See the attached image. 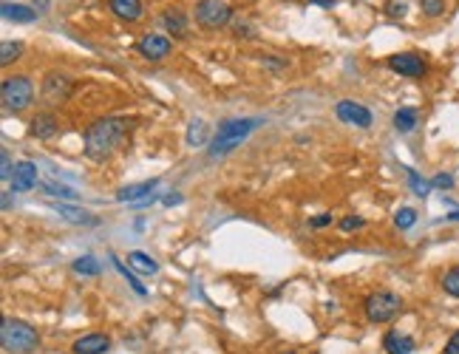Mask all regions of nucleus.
<instances>
[{"mask_svg": "<svg viewBox=\"0 0 459 354\" xmlns=\"http://www.w3.org/2000/svg\"><path fill=\"white\" fill-rule=\"evenodd\" d=\"M125 133H128L125 116H102L94 125H88V130L83 136V154L91 162H102L122 145Z\"/></svg>", "mask_w": 459, "mask_h": 354, "instance_id": "nucleus-1", "label": "nucleus"}, {"mask_svg": "<svg viewBox=\"0 0 459 354\" xmlns=\"http://www.w3.org/2000/svg\"><path fill=\"white\" fill-rule=\"evenodd\" d=\"M261 125H264V119H247V116H230V119H224L215 128V136L210 139L207 156L210 159H218V156L230 154L233 148H239L253 130H258Z\"/></svg>", "mask_w": 459, "mask_h": 354, "instance_id": "nucleus-2", "label": "nucleus"}, {"mask_svg": "<svg viewBox=\"0 0 459 354\" xmlns=\"http://www.w3.org/2000/svg\"><path fill=\"white\" fill-rule=\"evenodd\" d=\"M0 343L9 354H29L37 348L40 334L34 326H29L26 320H15V318H4L0 323Z\"/></svg>", "mask_w": 459, "mask_h": 354, "instance_id": "nucleus-3", "label": "nucleus"}, {"mask_svg": "<svg viewBox=\"0 0 459 354\" xmlns=\"http://www.w3.org/2000/svg\"><path fill=\"white\" fill-rule=\"evenodd\" d=\"M400 309H403V298L394 292H386V290L371 292L363 301V315L368 323H389L392 318L400 315Z\"/></svg>", "mask_w": 459, "mask_h": 354, "instance_id": "nucleus-4", "label": "nucleus"}, {"mask_svg": "<svg viewBox=\"0 0 459 354\" xmlns=\"http://www.w3.org/2000/svg\"><path fill=\"white\" fill-rule=\"evenodd\" d=\"M0 100H4L6 114H20L34 102V83L29 77H9L0 88Z\"/></svg>", "mask_w": 459, "mask_h": 354, "instance_id": "nucleus-5", "label": "nucleus"}, {"mask_svg": "<svg viewBox=\"0 0 459 354\" xmlns=\"http://www.w3.org/2000/svg\"><path fill=\"white\" fill-rule=\"evenodd\" d=\"M71 94H74V80L65 74V71H48V74L43 77L40 100H43L48 108H57V105L68 102Z\"/></svg>", "mask_w": 459, "mask_h": 354, "instance_id": "nucleus-6", "label": "nucleus"}, {"mask_svg": "<svg viewBox=\"0 0 459 354\" xmlns=\"http://www.w3.org/2000/svg\"><path fill=\"white\" fill-rule=\"evenodd\" d=\"M233 20V9H230L227 0H199L196 6V23L201 29H224Z\"/></svg>", "mask_w": 459, "mask_h": 354, "instance_id": "nucleus-7", "label": "nucleus"}, {"mask_svg": "<svg viewBox=\"0 0 459 354\" xmlns=\"http://www.w3.org/2000/svg\"><path fill=\"white\" fill-rule=\"evenodd\" d=\"M389 68L400 77H408V80H417V77H425L428 74V62L417 54V51H400V54H392L389 57Z\"/></svg>", "mask_w": 459, "mask_h": 354, "instance_id": "nucleus-8", "label": "nucleus"}, {"mask_svg": "<svg viewBox=\"0 0 459 354\" xmlns=\"http://www.w3.org/2000/svg\"><path fill=\"white\" fill-rule=\"evenodd\" d=\"M335 116H338L340 122H346V125H354V128H368V125L374 122L371 111H368L366 105L354 102V100H343V102H338V105H335Z\"/></svg>", "mask_w": 459, "mask_h": 354, "instance_id": "nucleus-9", "label": "nucleus"}, {"mask_svg": "<svg viewBox=\"0 0 459 354\" xmlns=\"http://www.w3.org/2000/svg\"><path fill=\"white\" fill-rule=\"evenodd\" d=\"M139 54L145 57V60H150V62H157V60H165L171 51H173V43L165 37V34H145L142 40H139Z\"/></svg>", "mask_w": 459, "mask_h": 354, "instance_id": "nucleus-10", "label": "nucleus"}, {"mask_svg": "<svg viewBox=\"0 0 459 354\" xmlns=\"http://www.w3.org/2000/svg\"><path fill=\"white\" fill-rule=\"evenodd\" d=\"M51 210L57 212L60 219H65L68 224H86V227H97L100 224V219L94 216V212H88L86 207H76V204L57 201V204H51Z\"/></svg>", "mask_w": 459, "mask_h": 354, "instance_id": "nucleus-11", "label": "nucleus"}, {"mask_svg": "<svg viewBox=\"0 0 459 354\" xmlns=\"http://www.w3.org/2000/svg\"><path fill=\"white\" fill-rule=\"evenodd\" d=\"M111 348V337L102 334V332H91V334H83V337H76L71 351L74 354H105Z\"/></svg>", "mask_w": 459, "mask_h": 354, "instance_id": "nucleus-12", "label": "nucleus"}, {"mask_svg": "<svg viewBox=\"0 0 459 354\" xmlns=\"http://www.w3.org/2000/svg\"><path fill=\"white\" fill-rule=\"evenodd\" d=\"M29 130H32L34 139H40V142H51V139H57V133H60V122H57L54 114L43 111V114H37V116L32 119Z\"/></svg>", "mask_w": 459, "mask_h": 354, "instance_id": "nucleus-13", "label": "nucleus"}, {"mask_svg": "<svg viewBox=\"0 0 459 354\" xmlns=\"http://www.w3.org/2000/svg\"><path fill=\"white\" fill-rule=\"evenodd\" d=\"M37 184V165L34 162H18L15 165V173H12V190H18V193H26V190H32Z\"/></svg>", "mask_w": 459, "mask_h": 354, "instance_id": "nucleus-14", "label": "nucleus"}, {"mask_svg": "<svg viewBox=\"0 0 459 354\" xmlns=\"http://www.w3.org/2000/svg\"><path fill=\"white\" fill-rule=\"evenodd\" d=\"M108 9L125 20V23H133L142 18V0H108Z\"/></svg>", "mask_w": 459, "mask_h": 354, "instance_id": "nucleus-15", "label": "nucleus"}, {"mask_svg": "<svg viewBox=\"0 0 459 354\" xmlns=\"http://www.w3.org/2000/svg\"><path fill=\"white\" fill-rule=\"evenodd\" d=\"M382 348L386 354H411L414 351V340L408 334H400V332H386L382 334Z\"/></svg>", "mask_w": 459, "mask_h": 354, "instance_id": "nucleus-16", "label": "nucleus"}, {"mask_svg": "<svg viewBox=\"0 0 459 354\" xmlns=\"http://www.w3.org/2000/svg\"><path fill=\"white\" fill-rule=\"evenodd\" d=\"M159 179H147V182H139V184H131V187H119L117 190V201H139V198H147L153 190H157Z\"/></svg>", "mask_w": 459, "mask_h": 354, "instance_id": "nucleus-17", "label": "nucleus"}, {"mask_svg": "<svg viewBox=\"0 0 459 354\" xmlns=\"http://www.w3.org/2000/svg\"><path fill=\"white\" fill-rule=\"evenodd\" d=\"M162 26L168 29V34H173V40L187 37V18H185L182 9H168L162 15Z\"/></svg>", "mask_w": 459, "mask_h": 354, "instance_id": "nucleus-18", "label": "nucleus"}, {"mask_svg": "<svg viewBox=\"0 0 459 354\" xmlns=\"http://www.w3.org/2000/svg\"><path fill=\"white\" fill-rule=\"evenodd\" d=\"M187 145L190 148H201V145H210V128H207V122L204 119H193L190 125H187Z\"/></svg>", "mask_w": 459, "mask_h": 354, "instance_id": "nucleus-19", "label": "nucleus"}, {"mask_svg": "<svg viewBox=\"0 0 459 354\" xmlns=\"http://www.w3.org/2000/svg\"><path fill=\"white\" fill-rule=\"evenodd\" d=\"M0 15H4L6 20H15V23H34L37 20V9L32 6H20V4H4V9H0Z\"/></svg>", "mask_w": 459, "mask_h": 354, "instance_id": "nucleus-20", "label": "nucleus"}, {"mask_svg": "<svg viewBox=\"0 0 459 354\" xmlns=\"http://www.w3.org/2000/svg\"><path fill=\"white\" fill-rule=\"evenodd\" d=\"M71 269H74L76 275H83V278H97V275L102 272V264H100V258H97V255L86 252L83 258H76V261L71 264Z\"/></svg>", "mask_w": 459, "mask_h": 354, "instance_id": "nucleus-21", "label": "nucleus"}, {"mask_svg": "<svg viewBox=\"0 0 459 354\" xmlns=\"http://www.w3.org/2000/svg\"><path fill=\"white\" fill-rule=\"evenodd\" d=\"M417 122H420V111L417 108H400L397 114H394V128L400 130V133H411L414 128H417Z\"/></svg>", "mask_w": 459, "mask_h": 354, "instance_id": "nucleus-22", "label": "nucleus"}, {"mask_svg": "<svg viewBox=\"0 0 459 354\" xmlns=\"http://www.w3.org/2000/svg\"><path fill=\"white\" fill-rule=\"evenodd\" d=\"M439 287H442V292H445V295L459 298V266H451V269H445V272H442V278H439Z\"/></svg>", "mask_w": 459, "mask_h": 354, "instance_id": "nucleus-23", "label": "nucleus"}, {"mask_svg": "<svg viewBox=\"0 0 459 354\" xmlns=\"http://www.w3.org/2000/svg\"><path fill=\"white\" fill-rule=\"evenodd\" d=\"M40 190L46 196H54V198H68V201H76L80 198V193H76L74 187H65V184H57V182H43Z\"/></svg>", "mask_w": 459, "mask_h": 354, "instance_id": "nucleus-24", "label": "nucleus"}, {"mask_svg": "<svg viewBox=\"0 0 459 354\" xmlns=\"http://www.w3.org/2000/svg\"><path fill=\"white\" fill-rule=\"evenodd\" d=\"M128 264H133L139 272H145V275H153V272H159V264L153 261L150 255H145V252H128Z\"/></svg>", "mask_w": 459, "mask_h": 354, "instance_id": "nucleus-25", "label": "nucleus"}, {"mask_svg": "<svg viewBox=\"0 0 459 354\" xmlns=\"http://www.w3.org/2000/svg\"><path fill=\"white\" fill-rule=\"evenodd\" d=\"M20 54H23L20 40H4V46H0V65H12L15 60H20Z\"/></svg>", "mask_w": 459, "mask_h": 354, "instance_id": "nucleus-26", "label": "nucleus"}, {"mask_svg": "<svg viewBox=\"0 0 459 354\" xmlns=\"http://www.w3.org/2000/svg\"><path fill=\"white\" fill-rule=\"evenodd\" d=\"M406 176H408V184H411V190H414L417 196H423V198H425V196L431 193V187H434V184H431V182H425V179H423V176H420L414 168H406Z\"/></svg>", "mask_w": 459, "mask_h": 354, "instance_id": "nucleus-27", "label": "nucleus"}, {"mask_svg": "<svg viewBox=\"0 0 459 354\" xmlns=\"http://www.w3.org/2000/svg\"><path fill=\"white\" fill-rule=\"evenodd\" d=\"M417 224V210L414 207H400L397 216H394V227L397 230H411Z\"/></svg>", "mask_w": 459, "mask_h": 354, "instance_id": "nucleus-28", "label": "nucleus"}, {"mask_svg": "<svg viewBox=\"0 0 459 354\" xmlns=\"http://www.w3.org/2000/svg\"><path fill=\"white\" fill-rule=\"evenodd\" d=\"M111 264H114V266H117V269H119V275H122V278H125V280H128V283H131V290H133V292H136V295H139V298H145V295H147V292H145V287H142V283H139V280H136V275H133V272H131V269H125V266H122V261H119V258H117V255H114V258H111Z\"/></svg>", "mask_w": 459, "mask_h": 354, "instance_id": "nucleus-29", "label": "nucleus"}, {"mask_svg": "<svg viewBox=\"0 0 459 354\" xmlns=\"http://www.w3.org/2000/svg\"><path fill=\"white\" fill-rule=\"evenodd\" d=\"M420 9L425 18H439L445 15V0H420Z\"/></svg>", "mask_w": 459, "mask_h": 354, "instance_id": "nucleus-30", "label": "nucleus"}, {"mask_svg": "<svg viewBox=\"0 0 459 354\" xmlns=\"http://www.w3.org/2000/svg\"><path fill=\"white\" fill-rule=\"evenodd\" d=\"M363 224H366V222H363L360 216H346V219H340L338 227H340V233H357Z\"/></svg>", "mask_w": 459, "mask_h": 354, "instance_id": "nucleus-31", "label": "nucleus"}, {"mask_svg": "<svg viewBox=\"0 0 459 354\" xmlns=\"http://www.w3.org/2000/svg\"><path fill=\"white\" fill-rule=\"evenodd\" d=\"M386 12H389V18H406L408 6L403 4V0H392V4L386 6Z\"/></svg>", "mask_w": 459, "mask_h": 354, "instance_id": "nucleus-32", "label": "nucleus"}, {"mask_svg": "<svg viewBox=\"0 0 459 354\" xmlns=\"http://www.w3.org/2000/svg\"><path fill=\"white\" fill-rule=\"evenodd\" d=\"M12 156H9V151H4V165H0V176H4V182H12Z\"/></svg>", "mask_w": 459, "mask_h": 354, "instance_id": "nucleus-33", "label": "nucleus"}, {"mask_svg": "<svg viewBox=\"0 0 459 354\" xmlns=\"http://www.w3.org/2000/svg\"><path fill=\"white\" fill-rule=\"evenodd\" d=\"M431 184H434V187H439V190H451V187H453V176L439 173V176H434V179H431Z\"/></svg>", "mask_w": 459, "mask_h": 354, "instance_id": "nucleus-34", "label": "nucleus"}, {"mask_svg": "<svg viewBox=\"0 0 459 354\" xmlns=\"http://www.w3.org/2000/svg\"><path fill=\"white\" fill-rule=\"evenodd\" d=\"M445 354H459V332H453L445 343Z\"/></svg>", "mask_w": 459, "mask_h": 354, "instance_id": "nucleus-35", "label": "nucleus"}, {"mask_svg": "<svg viewBox=\"0 0 459 354\" xmlns=\"http://www.w3.org/2000/svg\"><path fill=\"white\" fill-rule=\"evenodd\" d=\"M329 224H332V216H329V212H326V216H318V219L310 222L312 230H318V227H329Z\"/></svg>", "mask_w": 459, "mask_h": 354, "instance_id": "nucleus-36", "label": "nucleus"}, {"mask_svg": "<svg viewBox=\"0 0 459 354\" xmlns=\"http://www.w3.org/2000/svg\"><path fill=\"white\" fill-rule=\"evenodd\" d=\"M264 65H270V68H275V71H281V68H284V62H281V60H272V57H267V60H264Z\"/></svg>", "mask_w": 459, "mask_h": 354, "instance_id": "nucleus-37", "label": "nucleus"}, {"mask_svg": "<svg viewBox=\"0 0 459 354\" xmlns=\"http://www.w3.org/2000/svg\"><path fill=\"white\" fill-rule=\"evenodd\" d=\"M312 4H318V6H324V9H332L335 0H312Z\"/></svg>", "mask_w": 459, "mask_h": 354, "instance_id": "nucleus-38", "label": "nucleus"}, {"mask_svg": "<svg viewBox=\"0 0 459 354\" xmlns=\"http://www.w3.org/2000/svg\"><path fill=\"white\" fill-rule=\"evenodd\" d=\"M448 222H459V210H453V212H448V216H445Z\"/></svg>", "mask_w": 459, "mask_h": 354, "instance_id": "nucleus-39", "label": "nucleus"}, {"mask_svg": "<svg viewBox=\"0 0 459 354\" xmlns=\"http://www.w3.org/2000/svg\"><path fill=\"white\" fill-rule=\"evenodd\" d=\"M176 201H182V196H168L165 198V204H176Z\"/></svg>", "mask_w": 459, "mask_h": 354, "instance_id": "nucleus-40", "label": "nucleus"}, {"mask_svg": "<svg viewBox=\"0 0 459 354\" xmlns=\"http://www.w3.org/2000/svg\"><path fill=\"white\" fill-rule=\"evenodd\" d=\"M286 354H298V351H286Z\"/></svg>", "mask_w": 459, "mask_h": 354, "instance_id": "nucleus-41", "label": "nucleus"}]
</instances>
